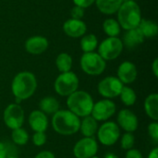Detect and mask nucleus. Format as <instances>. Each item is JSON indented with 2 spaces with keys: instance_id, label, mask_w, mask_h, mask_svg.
Segmentation results:
<instances>
[{
  "instance_id": "obj_1",
  "label": "nucleus",
  "mask_w": 158,
  "mask_h": 158,
  "mask_svg": "<svg viewBox=\"0 0 158 158\" xmlns=\"http://www.w3.org/2000/svg\"><path fill=\"white\" fill-rule=\"evenodd\" d=\"M81 120L79 117L69 110H58L52 118V127L61 135H72L80 130Z\"/></svg>"
},
{
  "instance_id": "obj_2",
  "label": "nucleus",
  "mask_w": 158,
  "mask_h": 158,
  "mask_svg": "<svg viewBox=\"0 0 158 158\" xmlns=\"http://www.w3.org/2000/svg\"><path fill=\"white\" fill-rule=\"evenodd\" d=\"M37 88V81L31 72L22 71L18 73L11 84V90L16 98L22 100L29 99L35 93Z\"/></svg>"
},
{
  "instance_id": "obj_3",
  "label": "nucleus",
  "mask_w": 158,
  "mask_h": 158,
  "mask_svg": "<svg viewBox=\"0 0 158 158\" xmlns=\"http://www.w3.org/2000/svg\"><path fill=\"white\" fill-rule=\"evenodd\" d=\"M118 19L120 27L126 31L138 28L142 20L139 5L133 0L123 2L118 10Z\"/></svg>"
},
{
  "instance_id": "obj_4",
  "label": "nucleus",
  "mask_w": 158,
  "mask_h": 158,
  "mask_svg": "<svg viewBox=\"0 0 158 158\" xmlns=\"http://www.w3.org/2000/svg\"><path fill=\"white\" fill-rule=\"evenodd\" d=\"M67 106L69 110L77 117H87L92 113L94 100L92 96L84 91H76L68 96Z\"/></svg>"
},
{
  "instance_id": "obj_5",
  "label": "nucleus",
  "mask_w": 158,
  "mask_h": 158,
  "mask_svg": "<svg viewBox=\"0 0 158 158\" xmlns=\"http://www.w3.org/2000/svg\"><path fill=\"white\" fill-rule=\"evenodd\" d=\"M106 67V61L100 56L98 53H84L81 57V68L88 75H100L105 71Z\"/></svg>"
},
{
  "instance_id": "obj_6",
  "label": "nucleus",
  "mask_w": 158,
  "mask_h": 158,
  "mask_svg": "<svg viewBox=\"0 0 158 158\" xmlns=\"http://www.w3.org/2000/svg\"><path fill=\"white\" fill-rule=\"evenodd\" d=\"M56 92L61 96H69L77 91L79 87V79L72 71L61 73L54 84Z\"/></svg>"
},
{
  "instance_id": "obj_7",
  "label": "nucleus",
  "mask_w": 158,
  "mask_h": 158,
  "mask_svg": "<svg viewBox=\"0 0 158 158\" xmlns=\"http://www.w3.org/2000/svg\"><path fill=\"white\" fill-rule=\"evenodd\" d=\"M123 50V43L118 37H108L99 45L98 54L105 60H113L119 56Z\"/></svg>"
},
{
  "instance_id": "obj_8",
  "label": "nucleus",
  "mask_w": 158,
  "mask_h": 158,
  "mask_svg": "<svg viewBox=\"0 0 158 158\" xmlns=\"http://www.w3.org/2000/svg\"><path fill=\"white\" fill-rule=\"evenodd\" d=\"M120 136V130L117 123L112 121L105 122L97 130V138L103 145L111 146L115 144Z\"/></svg>"
},
{
  "instance_id": "obj_9",
  "label": "nucleus",
  "mask_w": 158,
  "mask_h": 158,
  "mask_svg": "<svg viewBox=\"0 0 158 158\" xmlns=\"http://www.w3.org/2000/svg\"><path fill=\"white\" fill-rule=\"evenodd\" d=\"M4 122L11 130L19 129L24 122V111L18 104L8 105L4 111Z\"/></svg>"
},
{
  "instance_id": "obj_10",
  "label": "nucleus",
  "mask_w": 158,
  "mask_h": 158,
  "mask_svg": "<svg viewBox=\"0 0 158 158\" xmlns=\"http://www.w3.org/2000/svg\"><path fill=\"white\" fill-rule=\"evenodd\" d=\"M123 83L116 77L109 76L103 79L98 84V93L105 98L110 99L119 96Z\"/></svg>"
},
{
  "instance_id": "obj_11",
  "label": "nucleus",
  "mask_w": 158,
  "mask_h": 158,
  "mask_svg": "<svg viewBox=\"0 0 158 158\" xmlns=\"http://www.w3.org/2000/svg\"><path fill=\"white\" fill-rule=\"evenodd\" d=\"M98 144L93 137L81 139L73 147V155L76 158H92L95 156Z\"/></svg>"
},
{
  "instance_id": "obj_12",
  "label": "nucleus",
  "mask_w": 158,
  "mask_h": 158,
  "mask_svg": "<svg viewBox=\"0 0 158 158\" xmlns=\"http://www.w3.org/2000/svg\"><path fill=\"white\" fill-rule=\"evenodd\" d=\"M115 112V103L109 99H104L94 104L91 115L96 121H105L114 116Z\"/></svg>"
},
{
  "instance_id": "obj_13",
  "label": "nucleus",
  "mask_w": 158,
  "mask_h": 158,
  "mask_svg": "<svg viewBox=\"0 0 158 158\" xmlns=\"http://www.w3.org/2000/svg\"><path fill=\"white\" fill-rule=\"evenodd\" d=\"M117 120L118 127H121L127 132H133L138 128V118L129 109L120 110L118 114Z\"/></svg>"
},
{
  "instance_id": "obj_14",
  "label": "nucleus",
  "mask_w": 158,
  "mask_h": 158,
  "mask_svg": "<svg viewBox=\"0 0 158 158\" xmlns=\"http://www.w3.org/2000/svg\"><path fill=\"white\" fill-rule=\"evenodd\" d=\"M137 74L136 66L130 61L121 63L118 69V79L125 84L133 82L137 78Z\"/></svg>"
},
{
  "instance_id": "obj_15",
  "label": "nucleus",
  "mask_w": 158,
  "mask_h": 158,
  "mask_svg": "<svg viewBox=\"0 0 158 158\" xmlns=\"http://www.w3.org/2000/svg\"><path fill=\"white\" fill-rule=\"evenodd\" d=\"M63 30L68 36L72 38H78L84 35L87 27L84 21H82L81 19H69L65 21L63 25Z\"/></svg>"
},
{
  "instance_id": "obj_16",
  "label": "nucleus",
  "mask_w": 158,
  "mask_h": 158,
  "mask_svg": "<svg viewBox=\"0 0 158 158\" xmlns=\"http://www.w3.org/2000/svg\"><path fill=\"white\" fill-rule=\"evenodd\" d=\"M48 47V41L43 36H32L25 43V49L31 55H40Z\"/></svg>"
},
{
  "instance_id": "obj_17",
  "label": "nucleus",
  "mask_w": 158,
  "mask_h": 158,
  "mask_svg": "<svg viewBox=\"0 0 158 158\" xmlns=\"http://www.w3.org/2000/svg\"><path fill=\"white\" fill-rule=\"evenodd\" d=\"M29 124L35 132H44L48 128V119L44 113L34 110L29 116Z\"/></svg>"
},
{
  "instance_id": "obj_18",
  "label": "nucleus",
  "mask_w": 158,
  "mask_h": 158,
  "mask_svg": "<svg viewBox=\"0 0 158 158\" xmlns=\"http://www.w3.org/2000/svg\"><path fill=\"white\" fill-rule=\"evenodd\" d=\"M144 41V36L139 30V28H134L131 30H128L123 37V44H125L128 48H133L139 44H141Z\"/></svg>"
},
{
  "instance_id": "obj_19",
  "label": "nucleus",
  "mask_w": 158,
  "mask_h": 158,
  "mask_svg": "<svg viewBox=\"0 0 158 158\" xmlns=\"http://www.w3.org/2000/svg\"><path fill=\"white\" fill-rule=\"evenodd\" d=\"M80 130L84 137H93L98 130L97 121L91 115L84 117L83 119L81 121Z\"/></svg>"
},
{
  "instance_id": "obj_20",
  "label": "nucleus",
  "mask_w": 158,
  "mask_h": 158,
  "mask_svg": "<svg viewBox=\"0 0 158 158\" xmlns=\"http://www.w3.org/2000/svg\"><path fill=\"white\" fill-rule=\"evenodd\" d=\"M95 3L97 8L102 13L106 15H112L118 12L123 2L122 0H95Z\"/></svg>"
},
{
  "instance_id": "obj_21",
  "label": "nucleus",
  "mask_w": 158,
  "mask_h": 158,
  "mask_svg": "<svg viewBox=\"0 0 158 158\" xmlns=\"http://www.w3.org/2000/svg\"><path fill=\"white\" fill-rule=\"evenodd\" d=\"M144 109L147 116L153 120L158 119V94H152L148 95L144 101Z\"/></svg>"
},
{
  "instance_id": "obj_22",
  "label": "nucleus",
  "mask_w": 158,
  "mask_h": 158,
  "mask_svg": "<svg viewBox=\"0 0 158 158\" xmlns=\"http://www.w3.org/2000/svg\"><path fill=\"white\" fill-rule=\"evenodd\" d=\"M40 111L45 115H54L59 110V103L53 96H45L39 103Z\"/></svg>"
},
{
  "instance_id": "obj_23",
  "label": "nucleus",
  "mask_w": 158,
  "mask_h": 158,
  "mask_svg": "<svg viewBox=\"0 0 158 158\" xmlns=\"http://www.w3.org/2000/svg\"><path fill=\"white\" fill-rule=\"evenodd\" d=\"M138 28L144 36V38H153L156 36L158 32L156 23L150 19H142Z\"/></svg>"
},
{
  "instance_id": "obj_24",
  "label": "nucleus",
  "mask_w": 158,
  "mask_h": 158,
  "mask_svg": "<svg viewBox=\"0 0 158 158\" xmlns=\"http://www.w3.org/2000/svg\"><path fill=\"white\" fill-rule=\"evenodd\" d=\"M56 65L57 69L63 73L70 71L72 67V58L71 56L67 53H61L57 56L56 59Z\"/></svg>"
},
{
  "instance_id": "obj_25",
  "label": "nucleus",
  "mask_w": 158,
  "mask_h": 158,
  "mask_svg": "<svg viewBox=\"0 0 158 158\" xmlns=\"http://www.w3.org/2000/svg\"><path fill=\"white\" fill-rule=\"evenodd\" d=\"M98 40L94 34H88L81 38V48L84 53L94 52L97 47Z\"/></svg>"
},
{
  "instance_id": "obj_26",
  "label": "nucleus",
  "mask_w": 158,
  "mask_h": 158,
  "mask_svg": "<svg viewBox=\"0 0 158 158\" xmlns=\"http://www.w3.org/2000/svg\"><path fill=\"white\" fill-rule=\"evenodd\" d=\"M103 29L109 37H117L120 33V25L114 19H106L103 23Z\"/></svg>"
},
{
  "instance_id": "obj_27",
  "label": "nucleus",
  "mask_w": 158,
  "mask_h": 158,
  "mask_svg": "<svg viewBox=\"0 0 158 158\" xmlns=\"http://www.w3.org/2000/svg\"><path fill=\"white\" fill-rule=\"evenodd\" d=\"M119 96H120L121 102L127 106H133L136 102V99H137L136 94L133 91V89H131L128 86H123Z\"/></svg>"
},
{
  "instance_id": "obj_28",
  "label": "nucleus",
  "mask_w": 158,
  "mask_h": 158,
  "mask_svg": "<svg viewBox=\"0 0 158 158\" xmlns=\"http://www.w3.org/2000/svg\"><path fill=\"white\" fill-rule=\"evenodd\" d=\"M11 138L15 144L25 145V144H27V143L29 141V134L25 130H23L22 128H19V129L12 130Z\"/></svg>"
},
{
  "instance_id": "obj_29",
  "label": "nucleus",
  "mask_w": 158,
  "mask_h": 158,
  "mask_svg": "<svg viewBox=\"0 0 158 158\" xmlns=\"http://www.w3.org/2000/svg\"><path fill=\"white\" fill-rule=\"evenodd\" d=\"M134 142H135V138L134 135L132 134V132H127L125 133L122 138H121V147L124 150H130L132 149L133 145H134Z\"/></svg>"
},
{
  "instance_id": "obj_30",
  "label": "nucleus",
  "mask_w": 158,
  "mask_h": 158,
  "mask_svg": "<svg viewBox=\"0 0 158 158\" xmlns=\"http://www.w3.org/2000/svg\"><path fill=\"white\" fill-rule=\"evenodd\" d=\"M47 137L44 132H35L32 136V142L36 146H43L46 143Z\"/></svg>"
},
{
  "instance_id": "obj_31",
  "label": "nucleus",
  "mask_w": 158,
  "mask_h": 158,
  "mask_svg": "<svg viewBox=\"0 0 158 158\" xmlns=\"http://www.w3.org/2000/svg\"><path fill=\"white\" fill-rule=\"evenodd\" d=\"M148 134L153 139L155 143L158 142V124L156 122H153L148 126Z\"/></svg>"
},
{
  "instance_id": "obj_32",
  "label": "nucleus",
  "mask_w": 158,
  "mask_h": 158,
  "mask_svg": "<svg viewBox=\"0 0 158 158\" xmlns=\"http://www.w3.org/2000/svg\"><path fill=\"white\" fill-rule=\"evenodd\" d=\"M70 15H71V19H81L82 17L84 16V8L78 6H75L70 11Z\"/></svg>"
},
{
  "instance_id": "obj_33",
  "label": "nucleus",
  "mask_w": 158,
  "mask_h": 158,
  "mask_svg": "<svg viewBox=\"0 0 158 158\" xmlns=\"http://www.w3.org/2000/svg\"><path fill=\"white\" fill-rule=\"evenodd\" d=\"M75 6H81L82 8H86L89 7L92 4H94L95 2V0H73Z\"/></svg>"
},
{
  "instance_id": "obj_34",
  "label": "nucleus",
  "mask_w": 158,
  "mask_h": 158,
  "mask_svg": "<svg viewBox=\"0 0 158 158\" xmlns=\"http://www.w3.org/2000/svg\"><path fill=\"white\" fill-rule=\"evenodd\" d=\"M125 158H143L142 153L137 149H130L126 153Z\"/></svg>"
},
{
  "instance_id": "obj_35",
  "label": "nucleus",
  "mask_w": 158,
  "mask_h": 158,
  "mask_svg": "<svg viewBox=\"0 0 158 158\" xmlns=\"http://www.w3.org/2000/svg\"><path fill=\"white\" fill-rule=\"evenodd\" d=\"M34 158H56V156L50 151H42L39 154H37Z\"/></svg>"
},
{
  "instance_id": "obj_36",
  "label": "nucleus",
  "mask_w": 158,
  "mask_h": 158,
  "mask_svg": "<svg viewBox=\"0 0 158 158\" xmlns=\"http://www.w3.org/2000/svg\"><path fill=\"white\" fill-rule=\"evenodd\" d=\"M152 69H153V72H154V75L157 78L158 77V59L156 58L153 65H152Z\"/></svg>"
},
{
  "instance_id": "obj_37",
  "label": "nucleus",
  "mask_w": 158,
  "mask_h": 158,
  "mask_svg": "<svg viewBox=\"0 0 158 158\" xmlns=\"http://www.w3.org/2000/svg\"><path fill=\"white\" fill-rule=\"evenodd\" d=\"M148 158H158V148L157 147H156V148H154L151 152H150V154L148 155Z\"/></svg>"
},
{
  "instance_id": "obj_38",
  "label": "nucleus",
  "mask_w": 158,
  "mask_h": 158,
  "mask_svg": "<svg viewBox=\"0 0 158 158\" xmlns=\"http://www.w3.org/2000/svg\"><path fill=\"white\" fill-rule=\"evenodd\" d=\"M105 158H118L115 154H112V153H107L106 156H105Z\"/></svg>"
},
{
  "instance_id": "obj_39",
  "label": "nucleus",
  "mask_w": 158,
  "mask_h": 158,
  "mask_svg": "<svg viewBox=\"0 0 158 158\" xmlns=\"http://www.w3.org/2000/svg\"><path fill=\"white\" fill-rule=\"evenodd\" d=\"M7 157V154L3 150V149H0V158H6Z\"/></svg>"
},
{
  "instance_id": "obj_40",
  "label": "nucleus",
  "mask_w": 158,
  "mask_h": 158,
  "mask_svg": "<svg viewBox=\"0 0 158 158\" xmlns=\"http://www.w3.org/2000/svg\"><path fill=\"white\" fill-rule=\"evenodd\" d=\"M6 158H18L17 156H8V157Z\"/></svg>"
},
{
  "instance_id": "obj_41",
  "label": "nucleus",
  "mask_w": 158,
  "mask_h": 158,
  "mask_svg": "<svg viewBox=\"0 0 158 158\" xmlns=\"http://www.w3.org/2000/svg\"><path fill=\"white\" fill-rule=\"evenodd\" d=\"M128 1H132V0H122V2H128Z\"/></svg>"
},
{
  "instance_id": "obj_42",
  "label": "nucleus",
  "mask_w": 158,
  "mask_h": 158,
  "mask_svg": "<svg viewBox=\"0 0 158 158\" xmlns=\"http://www.w3.org/2000/svg\"><path fill=\"white\" fill-rule=\"evenodd\" d=\"M92 158H99V157H97V156H94V157H92Z\"/></svg>"
}]
</instances>
